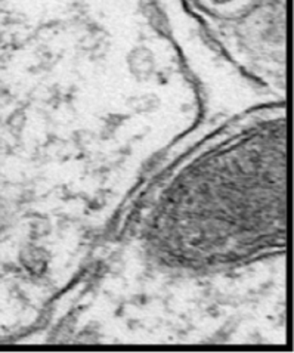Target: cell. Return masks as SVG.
<instances>
[{
  "label": "cell",
  "instance_id": "obj_1",
  "mask_svg": "<svg viewBox=\"0 0 294 353\" xmlns=\"http://www.w3.org/2000/svg\"><path fill=\"white\" fill-rule=\"evenodd\" d=\"M198 14L255 27L256 36L278 43L284 27L286 0H188Z\"/></svg>",
  "mask_w": 294,
  "mask_h": 353
},
{
  "label": "cell",
  "instance_id": "obj_2",
  "mask_svg": "<svg viewBox=\"0 0 294 353\" xmlns=\"http://www.w3.org/2000/svg\"><path fill=\"white\" fill-rule=\"evenodd\" d=\"M9 221H10L9 207L3 199H0V235L6 231Z\"/></svg>",
  "mask_w": 294,
  "mask_h": 353
}]
</instances>
